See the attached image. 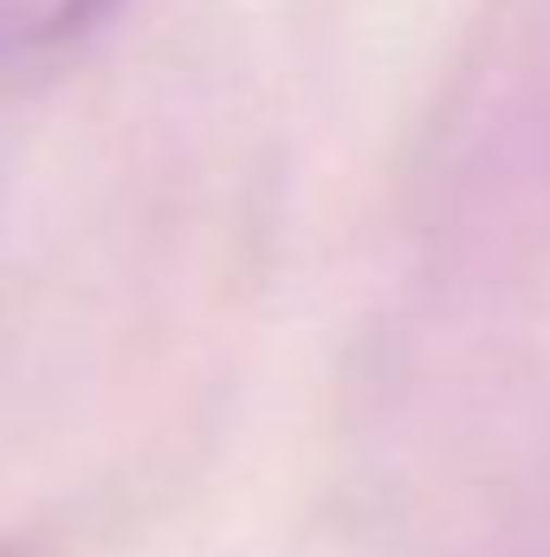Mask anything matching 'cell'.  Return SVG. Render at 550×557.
Returning a JSON list of instances; mask_svg holds the SVG:
<instances>
[{"label": "cell", "instance_id": "cell-1", "mask_svg": "<svg viewBox=\"0 0 550 557\" xmlns=\"http://www.w3.org/2000/svg\"><path fill=\"white\" fill-rule=\"evenodd\" d=\"M117 0H0V65H33L78 46Z\"/></svg>", "mask_w": 550, "mask_h": 557}, {"label": "cell", "instance_id": "cell-2", "mask_svg": "<svg viewBox=\"0 0 550 557\" xmlns=\"http://www.w3.org/2000/svg\"><path fill=\"white\" fill-rule=\"evenodd\" d=\"M0 557H13V552H7V545H0Z\"/></svg>", "mask_w": 550, "mask_h": 557}]
</instances>
